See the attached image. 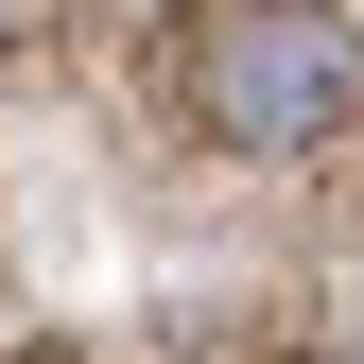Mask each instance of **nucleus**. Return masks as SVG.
Wrapping results in <instances>:
<instances>
[{
  "instance_id": "1",
  "label": "nucleus",
  "mask_w": 364,
  "mask_h": 364,
  "mask_svg": "<svg viewBox=\"0 0 364 364\" xmlns=\"http://www.w3.org/2000/svg\"><path fill=\"white\" fill-rule=\"evenodd\" d=\"M173 105H191L208 156H330L364 139V35L330 0H208L191 35H173Z\"/></svg>"
}]
</instances>
